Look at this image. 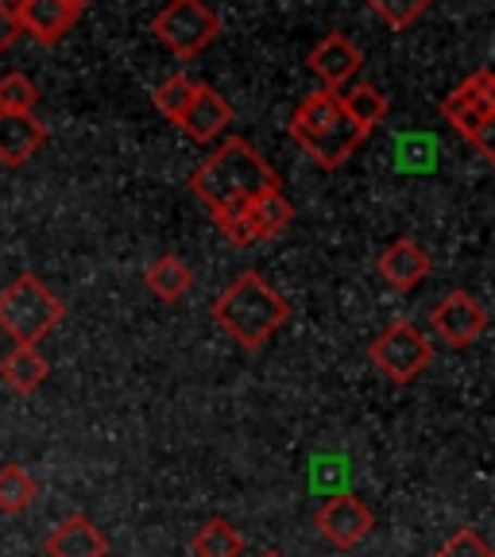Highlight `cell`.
Segmentation results:
<instances>
[{"mask_svg": "<svg viewBox=\"0 0 495 557\" xmlns=\"http://www.w3.org/2000/svg\"><path fill=\"white\" fill-rule=\"evenodd\" d=\"M39 89L27 74H4L0 78V113H35Z\"/></svg>", "mask_w": 495, "mask_h": 557, "instance_id": "cell-23", "label": "cell"}, {"mask_svg": "<svg viewBox=\"0 0 495 557\" xmlns=\"http://www.w3.org/2000/svg\"><path fill=\"white\" fill-rule=\"evenodd\" d=\"M306 66L322 78L325 89H333L337 94L345 82H352L360 74V66H364V54H360V47L352 44V39H345V35H325L322 44L310 47V54H306Z\"/></svg>", "mask_w": 495, "mask_h": 557, "instance_id": "cell-12", "label": "cell"}, {"mask_svg": "<svg viewBox=\"0 0 495 557\" xmlns=\"http://www.w3.org/2000/svg\"><path fill=\"white\" fill-rule=\"evenodd\" d=\"M290 139L298 148L310 151V159L325 171H337L352 151L364 144V132L341 113V101L333 89H322V94H310L290 116Z\"/></svg>", "mask_w": 495, "mask_h": 557, "instance_id": "cell-3", "label": "cell"}, {"mask_svg": "<svg viewBox=\"0 0 495 557\" xmlns=\"http://www.w3.org/2000/svg\"><path fill=\"white\" fill-rule=\"evenodd\" d=\"M12 12H16V20H20V32H27L35 44H44V47L59 44L62 35L78 24V16H82V9L74 0H16Z\"/></svg>", "mask_w": 495, "mask_h": 557, "instance_id": "cell-11", "label": "cell"}, {"mask_svg": "<svg viewBox=\"0 0 495 557\" xmlns=\"http://www.w3.org/2000/svg\"><path fill=\"white\" fill-rule=\"evenodd\" d=\"M368 357L392 383H414L434 360V345L410 322H392L368 345Z\"/></svg>", "mask_w": 495, "mask_h": 557, "instance_id": "cell-7", "label": "cell"}, {"mask_svg": "<svg viewBox=\"0 0 495 557\" xmlns=\"http://www.w3.org/2000/svg\"><path fill=\"white\" fill-rule=\"evenodd\" d=\"M337 101H341V113L357 124L364 136H372L375 124H383V121H387V113H392V101H387V94H383V89H375L372 82H357L352 89L337 94Z\"/></svg>", "mask_w": 495, "mask_h": 557, "instance_id": "cell-18", "label": "cell"}, {"mask_svg": "<svg viewBox=\"0 0 495 557\" xmlns=\"http://www.w3.org/2000/svg\"><path fill=\"white\" fill-rule=\"evenodd\" d=\"M35 496H39V484L24 465H0V511L20 515L24 507H32Z\"/></svg>", "mask_w": 495, "mask_h": 557, "instance_id": "cell-21", "label": "cell"}, {"mask_svg": "<svg viewBox=\"0 0 495 557\" xmlns=\"http://www.w3.org/2000/svg\"><path fill=\"white\" fill-rule=\"evenodd\" d=\"M375 268H380V278L387 287L399 290V295H410V290H418L426 283L434 263H430V252L422 244L410 240V236H399V240H392L383 248Z\"/></svg>", "mask_w": 495, "mask_h": 557, "instance_id": "cell-10", "label": "cell"}, {"mask_svg": "<svg viewBox=\"0 0 495 557\" xmlns=\"http://www.w3.org/2000/svg\"><path fill=\"white\" fill-rule=\"evenodd\" d=\"M20 20H16V12H12V4H4V0H0V54L9 51L12 44H16L20 39Z\"/></svg>", "mask_w": 495, "mask_h": 557, "instance_id": "cell-26", "label": "cell"}, {"mask_svg": "<svg viewBox=\"0 0 495 557\" xmlns=\"http://www.w3.org/2000/svg\"><path fill=\"white\" fill-rule=\"evenodd\" d=\"M430 330L453 348H469L484 337L487 310L469 295V290H449L442 302L430 310Z\"/></svg>", "mask_w": 495, "mask_h": 557, "instance_id": "cell-9", "label": "cell"}, {"mask_svg": "<svg viewBox=\"0 0 495 557\" xmlns=\"http://www.w3.org/2000/svg\"><path fill=\"white\" fill-rule=\"evenodd\" d=\"M194 94H198V82L186 78V74H171V78L151 94V101H156V109L166 121H178V116L186 113V104L194 101Z\"/></svg>", "mask_w": 495, "mask_h": 557, "instance_id": "cell-22", "label": "cell"}, {"mask_svg": "<svg viewBox=\"0 0 495 557\" xmlns=\"http://www.w3.org/2000/svg\"><path fill=\"white\" fill-rule=\"evenodd\" d=\"M74 4H78V9H86V4H89V0H74Z\"/></svg>", "mask_w": 495, "mask_h": 557, "instance_id": "cell-28", "label": "cell"}, {"mask_svg": "<svg viewBox=\"0 0 495 557\" xmlns=\"http://www.w3.org/2000/svg\"><path fill=\"white\" fill-rule=\"evenodd\" d=\"M174 124H178V128H183L194 144H213V139H218L221 132L233 124V104H228L218 89L198 86L194 101L186 104V113L178 116Z\"/></svg>", "mask_w": 495, "mask_h": 557, "instance_id": "cell-15", "label": "cell"}, {"mask_svg": "<svg viewBox=\"0 0 495 557\" xmlns=\"http://www.w3.org/2000/svg\"><path fill=\"white\" fill-rule=\"evenodd\" d=\"M434 557H495L492 546L484 542V534L477 531H457Z\"/></svg>", "mask_w": 495, "mask_h": 557, "instance_id": "cell-25", "label": "cell"}, {"mask_svg": "<svg viewBox=\"0 0 495 557\" xmlns=\"http://www.w3.org/2000/svg\"><path fill=\"white\" fill-rule=\"evenodd\" d=\"M260 557H287V554H283V549H263Z\"/></svg>", "mask_w": 495, "mask_h": 557, "instance_id": "cell-27", "label": "cell"}, {"mask_svg": "<svg viewBox=\"0 0 495 557\" xmlns=\"http://www.w3.org/2000/svg\"><path fill=\"white\" fill-rule=\"evenodd\" d=\"M47 144V124L35 113H0V166H24Z\"/></svg>", "mask_w": 495, "mask_h": 557, "instance_id": "cell-16", "label": "cell"}, {"mask_svg": "<svg viewBox=\"0 0 495 557\" xmlns=\"http://www.w3.org/2000/svg\"><path fill=\"white\" fill-rule=\"evenodd\" d=\"M279 174L248 139L233 136L225 139L198 171L190 174V190L201 206L213 213V225L233 240L236 225H240L244 209L252 206L260 194L279 190Z\"/></svg>", "mask_w": 495, "mask_h": 557, "instance_id": "cell-1", "label": "cell"}, {"mask_svg": "<svg viewBox=\"0 0 495 557\" xmlns=\"http://www.w3.org/2000/svg\"><path fill=\"white\" fill-rule=\"evenodd\" d=\"M47 557H109V539L101 534L89 515H66V519L47 534Z\"/></svg>", "mask_w": 495, "mask_h": 557, "instance_id": "cell-14", "label": "cell"}, {"mask_svg": "<svg viewBox=\"0 0 495 557\" xmlns=\"http://www.w3.org/2000/svg\"><path fill=\"white\" fill-rule=\"evenodd\" d=\"M144 283H148L151 295L163 298V302H178V298L194 287V271H190V263L178 260V256H159V260L144 271Z\"/></svg>", "mask_w": 495, "mask_h": 557, "instance_id": "cell-19", "label": "cell"}, {"mask_svg": "<svg viewBox=\"0 0 495 557\" xmlns=\"http://www.w3.org/2000/svg\"><path fill=\"white\" fill-rule=\"evenodd\" d=\"M47 360L44 352H39V345H12V352L4 360H0V380L9 383L16 395H32L44 387L47 380Z\"/></svg>", "mask_w": 495, "mask_h": 557, "instance_id": "cell-17", "label": "cell"}, {"mask_svg": "<svg viewBox=\"0 0 495 557\" xmlns=\"http://www.w3.org/2000/svg\"><path fill=\"white\" fill-rule=\"evenodd\" d=\"M442 116L453 124V128L461 132L469 144H477L480 156L492 163L495 159V144H492V132H495V78L492 70H477L472 78H465L461 86L445 94L442 101Z\"/></svg>", "mask_w": 495, "mask_h": 557, "instance_id": "cell-5", "label": "cell"}, {"mask_svg": "<svg viewBox=\"0 0 495 557\" xmlns=\"http://www.w3.org/2000/svg\"><path fill=\"white\" fill-rule=\"evenodd\" d=\"M434 0H368V9L392 27V32H407L410 24H418V16L430 9Z\"/></svg>", "mask_w": 495, "mask_h": 557, "instance_id": "cell-24", "label": "cell"}, {"mask_svg": "<svg viewBox=\"0 0 495 557\" xmlns=\"http://www.w3.org/2000/svg\"><path fill=\"white\" fill-rule=\"evenodd\" d=\"M66 318L62 298L39 275H16L0 290V333H9L16 345H39Z\"/></svg>", "mask_w": 495, "mask_h": 557, "instance_id": "cell-4", "label": "cell"}, {"mask_svg": "<svg viewBox=\"0 0 495 557\" xmlns=\"http://www.w3.org/2000/svg\"><path fill=\"white\" fill-rule=\"evenodd\" d=\"M313 527H318V534H322L333 549H357L360 542L372 534L375 515L360 496H352V492H337V496H330L322 507H318Z\"/></svg>", "mask_w": 495, "mask_h": 557, "instance_id": "cell-8", "label": "cell"}, {"mask_svg": "<svg viewBox=\"0 0 495 557\" xmlns=\"http://www.w3.org/2000/svg\"><path fill=\"white\" fill-rule=\"evenodd\" d=\"M194 557H240L244 539L228 519H206L190 539Z\"/></svg>", "mask_w": 495, "mask_h": 557, "instance_id": "cell-20", "label": "cell"}, {"mask_svg": "<svg viewBox=\"0 0 495 557\" xmlns=\"http://www.w3.org/2000/svg\"><path fill=\"white\" fill-rule=\"evenodd\" d=\"M151 32L174 59H198L221 35V16L206 0H166V9L151 20Z\"/></svg>", "mask_w": 495, "mask_h": 557, "instance_id": "cell-6", "label": "cell"}, {"mask_svg": "<svg viewBox=\"0 0 495 557\" xmlns=\"http://www.w3.org/2000/svg\"><path fill=\"white\" fill-rule=\"evenodd\" d=\"M4 4H16V0H4Z\"/></svg>", "mask_w": 495, "mask_h": 557, "instance_id": "cell-29", "label": "cell"}, {"mask_svg": "<svg viewBox=\"0 0 495 557\" xmlns=\"http://www.w3.org/2000/svg\"><path fill=\"white\" fill-rule=\"evenodd\" d=\"M290 218H295V206L287 201V194H283V190L260 194L252 206L244 209L240 225H236V233H233V244L271 240V236H279L283 228L290 225Z\"/></svg>", "mask_w": 495, "mask_h": 557, "instance_id": "cell-13", "label": "cell"}, {"mask_svg": "<svg viewBox=\"0 0 495 557\" xmlns=\"http://www.w3.org/2000/svg\"><path fill=\"white\" fill-rule=\"evenodd\" d=\"M213 322L228 333L240 348L256 352L275 337L290 318V302L271 287L260 271H240L213 302Z\"/></svg>", "mask_w": 495, "mask_h": 557, "instance_id": "cell-2", "label": "cell"}]
</instances>
